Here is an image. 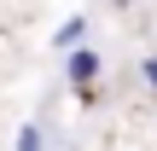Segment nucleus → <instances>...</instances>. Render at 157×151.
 <instances>
[{
    "instance_id": "f257e3e1",
    "label": "nucleus",
    "mask_w": 157,
    "mask_h": 151,
    "mask_svg": "<svg viewBox=\"0 0 157 151\" xmlns=\"http://www.w3.org/2000/svg\"><path fill=\"white\" fill-rule=\"evenodd\" d=\"M99 70H105V52H99V47H70V58H64V76H70L76 87H87Z\"/></svg>"
},
{
    "instance_id": "f03ea898",
    "label": "nucleus",
    "mask_w": 157,
    "mask_h": 151,
    "mask_svg": "<svg viewBox=\"0 0 157 151\" xmlns=\"http://www.w3.org/2000/svg\"><path fill=\"white\" fill-rule=\"evenodd\" d=\"M82 35H87V17H70V23H58L52 47H58V52H70V47H82Z\"/></svg>"
},
{
    "instance_id": "7ed1b4c3",
    "label": "nucleus",
    "mask_w": 157,
    "mask_h": 151,
    "mask_svg": "<svg viewBox=\"0 0 157 151\" xmlns=\"http://www.w3.org/2000/svg\"><path fill=\"white\" fill-rule=\"evenodd\" d=\"M12 151H47V128H41V122H23V128H17V145Z\"/></svg>"
},
{
    "instance_id": "20e7f679",
    "label": "nucleus",
    "mask_w": 157,
    "mask_h": 151,
    "mask_svg": "<svg viewBox=\"0 0 157 151\" xmlns=\"http://www.w3.org/2000/svg\"><path fill=\"white\" fill-rule=\"evenodd\" d=\"M140 76H146V81L157 87V52H146V64H140Z\"/></svg>"
}]
</instances>
